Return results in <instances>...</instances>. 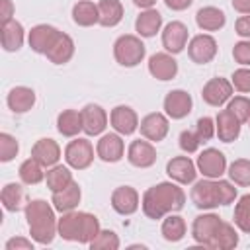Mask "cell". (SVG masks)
<instances>
[{
  "label": "cell",
  "instance_id": "obj_21",
  "mask_svg": "<svg viewBox=\"0 0 250 250\" xmlns=\"http://www.w3.org/2000/svg\"><path fill=\"white\" fill-rule=\"evenodd\" d=\"M148 72L156 80H172L178 74V62L170 53H154L148 59Z\"/></svg>",
  "mask_w": 250,
  "mask_h": 250
},
{
  "label": "cell",
  "instance_id": "obj_42",
  "mask_svg": "<svg viewBox=\"0 0 250 250\" xmlns=\"http://www.w3.org/2000/svg\"><path fill=\"white\" fill-rule=\"evenodd\" d=\"M20 150L16 137L10 133H0V162H10Z\"/></svg>",
  "mask_w": 250,
  "mask_h": 250
},
{
  "label": "cell",
  "instance_id": "obj_26",
  "mask_svg": "<svg viewBox=\"0 0 250 250\" xmlns=\"http://www.w3.org/2000/svg\"><path fill=\"white\" fill-rule=\"evenodd\" d=\"M45 57L53 62V64H66L72 57H74V41L70 35L62 33L57 37V41L51 45V49L45 53Z\"/></svg>",
  "mask_w": 250,
  "mask_h": 250
},
{
  "label": "cell",
  "instance_id": "obj_37",
  "mask_svg": "<svg viewBox=\"0 0 250 250\" xmlns=\"http://www.w3.org/2000/svg\"><path fill=\"white\" fill-rule=\"evenodd\" d=\"M43 168H45V166H41V164L31 156V158H27V160H23V162L20 164V170H18L20 180H21L25 186H35V184H39V182L45 180Z\"/></svg>",
  "mask_w": 250,
  "mask_h": 250
},
{
  "label": "cell",
  "instance_id": "obj_53",
  "mask_svg": "<svg viewBox=\"0 0 250 250\" xmlns=\"http://www.w3.org/2000/svg\"><path fill=\"white\" fill-rule=\"evenodd\" d=\"M248 123H250V119H248ZM248 127H250V125H248Z\"/></svg>",
  "mask_w": 250,
  "mask_h": 250
},
{
  "label": "cell",
  "instance_id": "obj_41",
  "mask_svg": "<svg viewBox=\"0 0 250 250\" xmlns=\"http://www.w3.org/2000/svg\"><path fill=\"white\" fill-rule=\"evenodd\" d=\"M227 109L240 121V123H246L250 119V98L246 96H234L229 100V105Z\"/></svg>",
  "mask_w": 250,
  "mask_h": 250
},
{
  "label": "cell",
  "instance_id": "obj_6",
  "mask_svg": "<svg viewBox=\"0 0 250 250\" xmlns=\"http://www.w3.org/2000/svg\"><path fill=\"white\" fill-rule=\"evenodd\" d=\"M64 160L74 170H86L94 162V146L88 139H74L64 148Z\"/></svg>",
  "mask_w": 250,
  "mask_h": 250
},
{
  "label": "cell",
  "instance_id": "obj_29",
  "mask_svg": "<svg viewBox=\"0 0 250 250\" xmlns=\"http://www.w3.org/2000/svg\"><path fill=\"white\" fill-rule=\"evenodd\" d=\"M6 104L14 113H25L35 105V92L27 86H16L10 90Z\"/></svg>",
  "mask_w": 250,
  "mask_h": 250
},
{
  "label": "cell",
  "instance_id": "obj_48",
  "mask_svg": "<svg viewBox=\"0 0 250 250\" xmlns=\"http://www.w3.org/2000/svg\"><path fill=\"white\" fill-rule=\"evenodd\" d=\"M6 250H33V242L23 236H14L6 242Z\"/></svg>",
  "mask_w": 250,
  "mask_h": 250
},
{
  "label": "cell",
  "instance_id": "obj_52",
  "mask_svg": "<svg viewBox=\"0 0 250 250\" xmlns=\"http://www.w3.org/2000/svg\"><path fill=\"white\" fill-rule=\"evenodd\" d=\"M133 4L137 8H141V10H148V8H152L156 4V0H133Z\"/></svg>",
  "mask_w": 250,
  "mask_h": 250
},
{
  "label": "cell",
  "instance_id": "obj_45",
  "mask_svg": "<svg viewBox=\"0 0 250 250\" xmlns=\"http://www.w3.org/2000/svg\"><path fill=\"white\" fill-rule=\"evenodd\" d=\"M180 148L184 150V152H188V154H191V152H195L203 143L199 141V137H197V133L195 131H182L180 133Z\"/></svg>",
  "mask_w": 250,
  "mask_h": 250
},
{
  "label": "cell",
  "instance_id": "obj_35",
  "mask_svg": "<svg viewBox=\"0 0 250 250\" xmlns=\"http://www.w3.org/2000/svg\"><path fill=\"white\" fill-rule=\"evenodd\" d=\"M160 232H162L164 240H168V242H180L186 236V221H184V217L174 215V213H168V217L162 221Z\"/></svg>",
  "mask_w": 250,
  "mask_h": 250
},
{
  "label": "cell",
  "instance_id": "obj_14",
  "mask_svg": "<svg viewBox=\"0 0 250 250\" xmlns=\"http://www.w3.org/2000/svg\"><path fill=\"white\" fill-rule=\"evenodd\" d=\"M139 129H141V135L152 143H158L162 141L166 135H168V129H170V123H168V117L164 113H148L141 119L139 123Z\"/></svg>",
  "mask_w": 250,
  "mask_h": 250
},
{
  "label": "cell",
  "instance_id": "obj_8",
  "mask_svg": "<svg viewBox=\"0 0 250 250\" xmlns=\"http://www.w3.org/2000/svg\"><path fill=\"white\" fill-rule=\"evenodd\" d=\"M221 217L215 215V213H203V215H197L193 219V225H191V236L197 244L201 246H207L211 248V242H213V236L221 225Z\"/></svg>",
  "mask_w": 250,
  "mask_h": 250
},
{
  "label": "cell",
  "instance_id": "obj_20",
  "mask_svg": "<svg viewBox=\"0 0 250 250\" xmlns=\"http://www.w3.org/2000/svg\"><path fill=\"white\" fill-rule=\"evenodd\" d=\"M111 207L119 215H133L139 209V193L131 186H119L111 193Z\"/></svg>",
  "mask_w": 250,
  "mask_h": 250
},
{
  "label": "cell",
  "instance_id": "obj_24",
  "mask_svg": "<svg viewBox=\"0 0 250 250\" xmlns=\"http://www.w3.org/2000/svg\"><path fill=\"white\" fill-rule=\"evenodd\" d=\"M195 23L203 31H219V29L225 27L227 16H225L223 10H219L215 6H203L195 14Z\"/></svg>",
  "mask_w": 250,
  "mask_h": 250
},
{
  "label": "cell",
  "instance_id": "obj_38",
  "mask_svg": "<svg viewBox=\"0 0 250 250\" xmlns=\"http://www.w3.org/2000/svg\"><path fill=\"white\" fill-rule=\"evenodd\" d=\"M234 225L238 230L250 234V193H244L234 205Z\"/></svg>",
  "mask_w": 250,
  "mask_h": 250
},
{
  "label": "cell",
  "instance_id": "obj_18",
  "mask_svg": "<svg viewBox=\"0 0 250 250\" xmlns=\"http://www.w3.org/2000/svg\"><path fill=\"white\" fill-rule=\"evenodd\" d=\"M109 121L119 135H133L139 129V117L129 105H115L109 113Z\"/></svg>",
  "mask_w": 250,
  "mask_h": 250
},
{
  "label": "cell",
  "instance_id": "obj_23",
  "mask_svg": "<svg viewBox=\"0 0 250 250\" xmlns=\"http://www.w3.org/2000/svg\"><path fill=\"white\" fill-rule=\"evenodd\" d=\"M31 156L45 168H51L59 162L61 158V146L57 141L53 139H39L33 146H31Z\"/></svg>",
  "mask_w": 250,
  "mask_h": 250
},
{
  "label": "cell",
  "instance_id": "obj_13",
  "mask_svg": "<svg viewBox=\"0 0 250 250\" xmlns=\"http://www.w3.org/2000/svg\"><path fill=\"white\" fill-rule=\"evenodd\" d=\"M82 125H84V133L90 137L102 135L104 129L107 127V113L102 105L98 104H86L82 109Z\"/></svg>",
  "mask_w": 250,
  "mask_h": 250
},
{
  "label": "cell",
  "instance_id": "obj_46",
  "mask_svg": "<svg viewBox=\"0 0 250 250\" xmlns=\"http://www.w3.org/2000/svg\"><path fill=\"white\" fill-rule=\"evenodd\" d=\"M232 59L242 66H250V39H242V41L234 43Z\"/></svg>",
  "mask_w": 250,
  "mask_h": 250
},
{
  "label": "cell",
  "instance_id": "obj_31",
  "mask_svg": "<svg viewBox=\"0 0 250 250\" xmlns=\"http://www.w3.org/2000/svg\"><path fill=\"white\" fill-rule=\"evenodd\" d=\"M57 129L62 137H76L80 131H84L82 113L76 109H62L57 115Z\"/></svg>",
  "mask_w": 250,
  "mask_h": 250
},
{
  "label": "cell",
  "instance_id": "obj_49",
  "mask_svg": "<svg viewBox=\"0 0 250 250\" xmlns=\"http://www.w3.org/2000/svg\"><path fill=\"white\" fill-rule=\"evenodd\" d=\"M14 4H12V0H0V21H2V25L4 23H8V21H12L14 18Z\"/></svg>",
  "mask_w": 250,
  "mask_h": 250
},
{
  "label": "cell",
  "instance_id": "obj_11",
  "mask_svg": "<svg viewBox=\"0 0 250 250\" xmlns=\"http://www.w3.org/2000/svg\"><path fill=\"white\" fill-rule=\"evenodd\" d=\"M188 35H189V31L182 21H170V23H166V27L162 31V47L168 53L178 55L186 49Z\"/></svg>",
  "mask_w": 250,
  "mask_h": 250
},
{
  "label": "cell",
  "instance_id": "obj_51",
  "mask_svg": "<svg viewBox=\"0 0 250 250\" xmlns=\"http://www.w3.org/2000/svg\"><path fill=\"white\" fill-rule=\"evenodd\" d=\"M232 8L240 14H250V0H232Z\"/></svg>",
  "mask_w": 250,
  "mask_h": 250
},
{
  "label": "cell",
  "instance_id": "obj_47",
  "mask_svg": "<svg viewBox=\"0 0 250 250\" xmlns=\"http://www.w3.org/2000/svg\"><path fill=\"white\" fill-rule=\"evenodd\" d=\"M234 31L236 35H240L242 39H250V14H244L236 20L234 23Z\"/></svg>",
  "mask_w": 250,
  "mask_h": 250
},
{
  "label": "cell",
  "instance_id": "obj_9",
  "mask_svg": "<svg viewBox=\"0 0 250 250\" xmlns=\"http://www.w3.org/2000/svg\"><path fill=\"white\" fill-rule=\"evenodd\" d=\"M201 98H203V102H205L207 105L221 107L223 104H227V102L232 98V84H230V80L221 78V76L211 78V80L203 86Z\"/></svg>",
  "mask_w": 250,
  "mask_h": 250
},
{
  "label": "cell",
  "instance_id": "obj_16",
  "mask_svg": "<svg viewBox=\"0 0 250 250\" xmlns=\"http://www.w3.org/2000/svg\"><path fill=\"white\" fill-rule=\"evenodd\" d=\"M61 35V31L53 25H47V23H39L35 27H31L29 35H27V41H29V47L31 51L39 53V55H45L51 45L57 41V37Z\"/></svg>",
  "mask_w": 250,
  "mask_h": 250
},
{
  "label": "cell",
  "instance_id": "obj_28",
  "mask_svg": "<svg viewBox=\"0 0 250 250\" xmlns=\"http://www.w3.org/2000/svg\"><path fill=\"white\" fill-rule=\"evenodd\" d=\"M162 27V14L158 10H143L135 20V31L141 37H154Z\"/></svg>",
  "mask_w": 250,
  "mask_h": 250
},
{
  "label": "cell",
  "instance_id": "obj_25",
  "mask_svg": "<svg viewBox=\"0 0 250 250\" xmlns=\"http://www.w3.org/2000/svg\"><path fill=\"white\" fill-rule=\"evenodd\" d=\"M80 197H82V191H80V186L76 182L68 184L64 189L61 191H55L53 197H51V203L57 211L61 213H66V211H74L80 203Z\"/></svg>",
  "mask_w": 250,
  "mask_h": 250
},
{
  "label": "cell",
  "instance_id": "obj_50",
  "mask_svg": "<svg viewBox=\"0 0 250 250\" xmlns=\"http://www.w3.org/2000/svg\"><path fill=\"white\" fill-rule=\"evenodd\" d=\"M164 4H166L170 10H174V12H182V10L189 8V6L193 4V0H164Z\"/></svg>",
  "mask_w": 250,
  "mask_h": 250
},
{
  "label": "cell",
  "instance_id": "obj_12",
  "mask_svg": "<svg viewBox=\"0 0 250 250\" xmlns=\"http://www.w3.org/2000/svg\"><path fill=\"white\" fill-rule=\"evenodd\" d=\"M193 107V100L186 90H172L164 98V111L172 119H184L189 115Z\"/></svg>",
  "mask_w": 250,
  "mask_h": 250
},
{
  "label": "cell",
  "instance_id": "obj_39",
  "mask_svg": "<svg viewBox=\"0 0 250 250\" xmlns=\"http://www.w3.org/2000/svg\"><path fill=\"white\" fill-rule=\"evenodd\" d=\"M229 176L236 186H250V160L236 158L229 166Z\"/></svg>",
  "mask_w": 250,
  "mask_h": 250
},
{
  "label": "cell",
  "instance_id": "obj_40",
  "mask_svg": "<svg viewBox=\"0 0 250 250\" xmlns=\"http://www.w3.org/2000/svg\"><path fill=\"white\" fill-rule=\"evenodd\" d=\"M119 236L113 232V230H109V229H102L98 234H96V238L88 244L92 250H117L119 248Z\"/></svg>",
  "mask_w": 250,
  "mask_h": 250
},
{
  "label": "cell",
  "instance_id": "obj_10",
  "mask_svg": "<svg viewBox=\"0 0 250 250\" xmlns=\"http://www.w3.org/2000/svg\"><path fill=\"white\" fill-rule=\"evenodd\" d=\"M188 55L197 64L211 62L215 59V55H217V41H215V37H211L207 33L191 37L189 43H188Z\"/></svg>",
  "mask_w": 250,
  "mask_h": 250
},
{
  "label": "cell",
  "instance_id": "obj_5",
  "mask_svg": "<svg viewBox=\"0 0 250 250\" xmlns=\"http://www.w3.org/2000/svg\"><path fill=\"white\" fill-rule=\"evenodd\" d=\"M145 43L137 35H121L113 43V57L121 66L133 68L145 59Z\"/></svg>",
  "mask_w": 250,
  "mask_h": 250
},
{
  "label": "cell",
  "instance_id": "obj_33",
  "mask_svg": "<svg viewBox=\"0 0 250 250\" xmlns=\"http://www.w3.org/2000/svg\"><path fill=\"white\" fill-rule=\"evenodd\" d=\"M100 25L104 27H115L123 20V4L119 0H100Z\"/></svg>",
  "mask_w": 250,
  "mask_h": 250
},
{
  "label": "cell",
  "instance_id": "obj_1",
  "mask_svg": "<svg viewBox=\"0 0 250 250\" xmlns=\"http://www.w3.org/2000/svg\"><path fill=\"white\" fill-rule=\"evenodd\" d=\"M143 213L148 219H162L168 213L182 211L186 205V193L172 182H160L143 193Z\"/></svg>",
  "mask_w": 250,
  "mask_h": 250
},
{
  "label": "cell",
  "instance_id": "obj_7",
  "mask_svg": "<svg viewBox=\"0 0 250 250\" xmlns=\"http://www.w3.org/2000/svg\"><path fill=\"white\" fill-rule=\"evenodd\" d=\"M195 166H197V172H201L205 178L217 180L227 170V158L219 148H205L203 152H199Z\"/></svg>",
  "mask_w": 250,
  "mask_h": 250
},
{
  "label": "cell",
  "instance_id": "obj_32",
  "mask_svg": "<svg viewBox=\"0 0 250 250\" xmlns=\"http://www.w3.org/2000/svg\"><path fill=\"white\" fill-rule=\"evenodd\" d=\"M23 39H25V33H23V25L20 21L12 20V21L2 25V47H4V51L14 53V51L21 49Z\"/></svg>",
  "mask_w": 250,
  "mask_h": 250
},
{
  "label": "cell",
  "instance_id": "obj_27",
  "mask_svg": "<svg viewBox=\"0 0 250 250\" xmlns=\"http://www.w3.org/2000/svg\"><path fill=\"white\" fill-rule=\"evenodd\" d=\"M0 199H2V205L6 211L10 213H18L21 209H25L27 205V195H25V189L16 184V182H10L2 188V193H0Z\"/></svg>",
  "mask_w": 250,
  "mask_h": 250
},
{
  "label": "cell",
  "instance_id": "obj_3",
  "mask_svg": "<svg viewBox=\"0 0 250 250\" xmlns=\"http://www.w3.org/2000/svg\"><path fill=\"white\" fill-rule=\"evenodd\" d=\"M25 219L29 227V234L37 244H51L57 230L59 219L55 217V207H51L45 199H31L25 205Z\"/></svg>",
  "mask_w": 250,
  "mask_h": 250
},
{
  "label": "cell",
  "instance_id": "obj_44",
  "mask_svg": "<svg viewBox=\"0 0 250 250\" xmlns=\"http://www.w3.org/2000/svg\"><path fill=\"white\" fill-rule=\"evenodd\" d=\"M230 84L234 90L248 94L250 92V68H236L230 76Z\"/></svg>",
  "mask_w": 250,
  "mask_h": 250
},
{
  "label": "cell",
  "instance_id": "obj_30",
  "mask_svg": "<svg viewBox=\"0 0 250 250\" xmlns=\"http://www.w3.org/2000/svg\"><path fill=\"white\" fill-rule=\"evenodd\" d=\"M72 21L80 27H90L94 23H100V10L98 4L90 0H80L72 6Z\"/></svg>",
  "mask_w": 250,
  "mask_h": 250
},
{
  "label": "cell",
  "instance_id": "obj_22",
  "mask_svg": "<svg viewBox=\"0 0 250 250\" xmlns=\"http://www.w3.org/2000/svg\"><path fill=\"white\" fill-rule=\"evenodd\" d=\"M215 131H217L219 141L232 143L240 135V121L229 109H221L217 113V117H215Z\"/></svg>",
  "mask_w": 250,
  "mask_h": 250
},
{
  "label": "cell",
  "instance_id": "obj_15",
  "mask_svg": "<svg viewBox=\"0 0 250 250\" xmlns=\"http://www.w3.org/2000/svg\"><path fill=\"white\" fill-rule=\"evenodd\" d=\"M166 174L178 184H193L197 176V166L189 156H174L166 164Z\"/></svg>",
  "mask_w": 250,
  "mask_h": 250
},
{
  "label": "cell",
  "instance_id": "obj_36",
  "mask_svg": "<svg viewBox=\"0 0 250 250\" xmlns=\"http://www.w3.org/2000/svg\"><path fill=\"white\" fill-rule=\"evenodd\" d=\"M236 244H238V234H236L234 227L227 221H221V225H219V229L213 236L211 248H215V250H232Z\"/></svg>",
  "mask_w": 250,
  "mask_h": 250
},
{
  "label": "cell",
  "instance_id": "obj_17",
  "mask_svg": "<svg viewBox=\"0 0 250 250\" xmlns=\"http://www.w3.org/2000/svg\"><path fill=\"white\" fill-rule=\"evenodd\" d=\"M123 152H125V143L119 137V133H107L96 145V154L109 164L119 162L123 158Z\"/></svg>",
  "mask_w": 250,
  "mask_h": 250
},
{
  "label": "cell",
  "instance_id": "obj_4",
  "mask_svg": "<svg viewBox=\"0 0 250 250\" xmlns=\"http://www.w3.org/2000/svg\"><path fill=\"white\" fill-rule=\"evenodd\" d=\"M57 230H59V236L68 242L90 244L102 229L96 215L86 211H66L59 219Z\"/></svg>",
  "mask_w": 250,
  "mask_h": 250
},
{
  "label": "cell",
  "instance_id": "obj_34",
  "mask_svg": "<svg viewBox=\"0 0 250 250\" xmlns=\"http://www.w3.org/2000/svg\"><path fill=\"white\" fill-rule=\"evenodd\" d=\"M45 182H47V188L55 193V191H61V189H64L68 184H72L74 180H72V172L66 168V166H62V164H55V166H51L49 170H47V174H45Z\"/></svg>",
  "mask_w": 250,
  "mask_h": 250
},
{
  "label": "cell",
  "instance_id": "obj_2",
  "mask_svg": "<svg viewBox=\"0 0 250 250\" xmlns=\"http://www.w3.org/2000/svg\"><path fill=\"white\" fill-rule=\"evenodd\" d=\"M189 197L197 209L209 211V209H215L219 205L232 203L236 197V188L230 182L221 180V178H217V180L205 178V180H199L193 184Z\"/></svg>",
  "mask_w": 250,
  "mask_h": 250
},
{
  "label": "cell",
  "instance_id": "obj_43",
  "mask_svg": "<svg viewBox=\"0 0 250 250\" xmlns=\"http://www.w3.org/2000/svg\"><path fill=\"white\" fill-rule=\"evenodd\" d=\"M193 131L197 133V137H199L201 143H207V141H211V139L217 135V131H215V121H213L211 117H199Z\"/></svg>",
  "mask_w": 250,
  "mask_h": 250
},
{
  "label": "cell",
  "instance_id": "obj_19",
  "mask_svg": "<svg viewBox=\"0 0 250 250\" xmlns=\"http://www.w3.org/2000/svg\"><path fill=\"white\" fill-rule=\"evenodd\" d=\"M127 160L135 166V168H150L156 162V148L152 146V143L146 141H133L127 148Z\"/></svg>",
  "mask_w": 250,
  "mask_h": 250
}]
</instances>
